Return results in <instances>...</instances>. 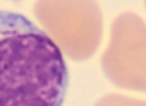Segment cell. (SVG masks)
Segmentation results:
<instances>
[{
	"label": "cell",
	"instance_id": "2",
	"mask_svg": "<svg viewBox=\"0 0 146 106\" xmlns=\"http://www.w3.org/2000/svg\"><path fill=\"white\" fill-rule=\"evenodd\" d=\"M33 14L62 55L91 58L103 36V12L96 0H36Z\"/></svg>",
	"mask_w": 146,
	"mask_h": 106
},
{
	"label": "cell",
	"instance_id": "5",
	"mask_svg": "<svg viewBox=\"0 0 146 106\" xmlns=\"http://www.w3.org/2000/svg\"><path fill=\"white\" fill-rule=\"evenodd\" d=\"M144 5H146V0H144Z\"/></svg>",
	"mask_w": 146,
	"mask_h": 106
},
{
	"label": "cell",
	"instance_id": "4",
	"mask_svg": "<svg viewBox=\"0 0 146 106\" xmlns=\"http://www.w3.org/2000/svg\"><path fill=\"white\" fill-rule=\"evenodd\" d=\"M93 106H146V99H137L124 94H105Z\"/></svg>",
	"mask_w": 146,
	"mask_h": 106
},
{
	"label": "cell",
	"instance_id": "3",
	"mask_svg": "<svg viewBox=\"0 0 146 106\" xmlns=\"http://www.w3.org/2000/svg\"><path fill=\"white\" fill-rule=\"evenodd\" d=\"M102 68L113 86L146 92V22L137 14L122 12L113 19Z\"/></svg>",
	"mask_w": 146,
	"mask_h": 106
},
{
	"label": "cell",
	"instance_id": "1",
	"mask_svg": "<svg viewBox=\"0 0 146 106\" xmlns=\"http://www.w3.org/2000/svg\"><path fill=\"white\" fill-rule=\"evenodd\" d=\"M69 72L62 51L23 14L0 11V106H62Z\"/></svg>",
	"mask_w": 146,
	"mask_h": 106
}]
</instances>
